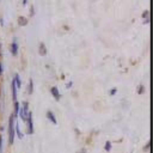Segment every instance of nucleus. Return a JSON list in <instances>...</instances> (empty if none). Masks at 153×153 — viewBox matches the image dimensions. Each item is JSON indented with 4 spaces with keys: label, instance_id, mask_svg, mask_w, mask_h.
<instances>
[{
    "label": "nucleus",
    "instance_id": "f257e3e1",
    "mask_svg": "<svg viewBox=\"0 0 153 153\" xmlns=\"http://www.w3.org/2000/svg\"><path fill=\"white\" fill-rule=\"evenodd\" d=\"M13 123H14V116L12 115L10 117V128H8V133H10V143H13V139H14V127H13Z\"/></svg>",
    "mask_w": 153,
    "mask_h": 153
},
{
    "label": "nucleus",
    "instance_id": "f03ea898",
    "mask_svg": "<svg viewBox=\"0 0 153 153\" xmlns=\"http://www.w3.org/2000/svg\"><path fill=\"white\" fill-rule=\"evenodd\" d=\"M27 106H29V105H27V103L25 102V103H24V105H23V110L20 111V116H22V118H24V120L26 118V114H27Z\"/></svg>",
    "mask_w": 153,
    "mask_h": 153
},
{
    "label": "nucleus",
    "instance_id": "7ed1b4c3",
    "mask_svg": "<svg viewBox=\"0 0 153 153\" xmlns=\"http://www.w3.org/2000/svg\"><path fill=\"white\" fill-rule=\"evenodd\" d=\"M12 98H13V102H17V86L14 81H12Z\"/></svg>",
    "mask_w": 153,
    "mask_h": 153
},
{
    "label": "nucleus",
    "instance_id": "20e7f679",
    "mask_svg": "<svg viewBox=\"0 0 153 153\" xmlns=\"http://www.w3.org/2000/svg\"><path fill=\"white\" fill-rule=\"evenodd\" d=\"M51 94L54 96V98L56 99V100H59L60 99V93H59V90H57V87H51Z\"/></svg>",
    "mask_w": 153,
    "mask_h": 153
},
{
    "label": "nucleus",
    "instance_id": "39448f33",
    "mask_svg": "<svg viewBox=\"0 0 153 153\" xmlns=\"http://www.w3.org/2000/svg\"><path fill=\"white\" fill-rule=\"evenodd\" d=\"M27 123H29V134H32V133H33V127H32V118H31V112H29Z\"/></svg>",
    "mask_w": 153,
    "mask_h": 153
},
{
    "label": "nucleus",
    "instance_id": "423d86ee",
    "mask_svg": "<svg viewBox=\"0 0 153 153\" xmlns=\"http://www.w3.org/2000/svg\"><path fill=\"white\" fill-rule=\"evenodd\" d=\"M47 117H48V118H49L54 124H56V118L54 117V115H53V112H51V111H48V112H47Z\"/></svg>",
    "mask_w": 153,
    "mask_h": 153
},
{
    "label": "nucleus",
    "instance_id": "0eeeda50",
    "mask_svg": "<svg viewBox=\"0 0 153 153\" xmlns=\"http://www.w3.org/2000/svg\"><path fill=\"white\" fill-rule=\"evenodd\" d=\"M17 49H18V44L16 43V41L12 43V54L13 55H17Z\"/></svg>",
    "mask_w": 153,
    "mask_h": 153
},
{
    "label": "nucleus",
    "instance_id": "6e6552de",
    "mask_svg": "<svg viewBox=\"0 0 153 153\" xmlns=\"http://www.w3.org/2000/svg\"><path fill=\"white\" fill-rule=\"evenodd\" d=\"M14 84H16V86H18V88L20 87V78H19V75L18 74H16V76H14Z\"/></svg>",
    "mask_w": 153,
    "mask_h": 153
},
{
    "label": "nucleus",
    "instance_id": "1a4fd4ad",
    "mask_svg": "<svg viewBox=\"0 0 153 153\" xmlns=\"http://www.w3.org/2000/svg\"><path fill=\"white\" fill-rule=\"evenodd\" d=\"M18 112H19V105H18V103L17 102H14V117L16 116H18Z\"/></svg>",
    "mask_w": 153,
    "mask_h": 153
},
{
    "label": "nucleus",
    "instance_id": "9d476101",
    "mask_svg": "<svg viewBox=\"0 0 153 153\" xmlns=\"http://www.w3.org/2000/svg\"><path fill=\"white\" fill-rule=\"evenodd\" d=\"M39 53H41V55H45V53H47L43 43H41V45H39Z\"/></svg>",
    "mask_w": 153,
    "mask_h": 153
},
{
    "label": "nucleus",
    "instance_id": "9b49d317",
    "mask_svg": "<svg viewBox=\"0 0 153 153\" xmlns=\"http://www.w3.org/2000/svg\"><path fill=\"white\" fill-rule=\"evenodd\" d=\"M16 131H17V134H18V137H19V139H22V137H23V135H22V133H20V129H19V126H18V124L16 126Z\"/></svg>",
    "mask_w": 153,
    "mask_h": 153
},
{
    "label": "nucleus",
    "instance_id": "f8f14e48",
    "mask_svg": "<svg viewBox=\"0 0 153 153\" xmlns=\"http://www.w3.org/2000/svg\"><path fill=\"white\" fill-rule=\"evenodd\" d=\"M110 148H111V143H110L109 141H106V142H105V149H106V151H110Z\"/></svg>",
    "mask_w": 153,
    "mask_h": 153
},
{
    "label": "nucleus",
    "instance_id": "ddd939ff",
    "mask_svg": "<svg viewBox=\"0 0 153 153\" xmlns=\"http://www.w3.org/2000/svg\"><path fill=\"white\" fill-rule=\"evenodd\" d=\"M139 94H141V93H143V86H139V92H137Z\"/></svg>",
    "mask_w": 153,
    "mask_h": 153
},
{
    "label": "nucleus",
    "instance_id": "4468645a",
    "mask_svg": "<svg viewBox=\"0 0 153 153\" xmlns=\"http://www.w3.org/2000/svg\"><path fill=\"white\" fill-rule=\"evenodd\" d=\"M29 85H30V92H29V93H32V80H31V79H30Z\"/></svg>",
    "mask_w": 153,
    "mask_h": 153
},
{
    "label": "nucleus",
    "instance_id": "2eb2a0df",
    "mask_svg": "<svg viewBox=\"0 0 153 153\" xmlns=\"http://www.w3.org/2000/svg\"><path fill=\"white\" fill-rule=\"evenodd\" d=\"M116 91H117L116 88H112V90L110 91V94H111V96H112V94H115V93H116Z\"/></svg>",
    "mask_w": 153,
    "mask_h": 153
},
{
    "label": "nucleus",
    "instance_id": "dca6fc26",
    "mask_svg": "<svg viewBox=\"0 0 153 153\" xmlns=\"http://www.w3.org/2000/svg\"><path fill=\"white\" fill-rule=\"evenodd\" d=\"M19 20L22 22V25H24V24H25V19H24V18H19Z\"/></svg>",
    "mask_w": 153,
    "mask_h": 153
},
{
    "label": "nucleus",
    "instance_id": "f3484780",
    "mask_svg": "<svg viewBox=\"0 0 153 153\" xmlns=\"http://www.w3.org/2000/svg\"><path fill=\"white\" fill-rule=\"evenodd\" d=\"M1 143H2V139H1V136H0V153H1Z\"/></svg>",
    "mask_w": 153,
    "mask_h": 153
},
{
    "label": "nucleus",
    "instance_id": "a211bd4d",
    "mask_svg": "<svg viewBox=\"0 0 153 153\" xmlns=\"http://www.w3.org/2000/svg\"><path fill=\"white\" fill-rule=\"evenodd\" d=\"M1 73H2V66H1V63H0V75H1Z\"/></svg>",
    "mask_w": 153,
    "mask_h": 153
},
{
    "label": "nucleus",
    "instance_id": "6ab92c4d",
    "mask_svg": "<svg viewBox=\"0 0 153 153\" xmlns=\"http://www.w3.org/2000/svg\"><path fill=\"white\" fill-rule=\"evenodd\" d=\"M23 5H26V0H23Z\"/></svg>",
    "mask_w": 153,
    "mask_h": 153
}]
</instances>
